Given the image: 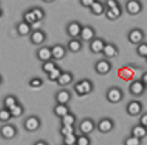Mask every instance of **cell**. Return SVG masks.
<instances>
[{
    "label": "cell",
    "mask_w": 147,
    "mask_h": 145,
    "mask_svg": "<svg viewBox=\"0 0 147 145\" xmlns=\"http://www.w3.org/2000/svg\"><path fill=\"white\" fill-rule=\"evenodd\" d=\"M74 91L78 96H86L93 91V82L91 80H82L74 85Z\"/></svg>",
    "instance_id": "cell-1"
},
{
    "label": "cell",
    "mask_w": 147,
    "mask_h": 145,
    "mask_svg": "<svg viewBox=\"0 0 147 145\" xmlns=\"http://www.w3.org/2000/svg\"><path fill=\"white\" fill-rule=\"evenodd\" d=\"M96 129L102 134H108L115 129V121L109 117H103L96 124Z\"/></svg>",
    "instance_id": "cell-2"
},
{
    "label": "cell",
    "mask_w": 147,
    "mask_h": 145,
    "mask_svg": "<svg viewBox=\"0 0 147 145\" xmlns=\"http://www.w3.org/2000/svg\"><path fill=\"white\" fill-rule=\"evenodd\" d=\"M23 125H24V129L28 131V133H34V131L39 130V127H40V125H42V121L38 116L30 115L29 117L25 119Z\"/></svg>",
    "instance_id": "cell-3"
},
{
    "label": "cell",
    "mask_w": 147,
    "mask_h": 145,
    "mask_svg": "<svg viewBox=\"0 0 147 145\" xmlns=\"http://www.w3.org/2000/svg\"><path fill=\"white\" fill-rule=\"evenodd\" d=\"M16 134H18V131H16V127L13 124L6 123V124H3L1 127H0V136L5 140L14 139L16 136Z\"/></svg>",
    "instance_id": "cell-4"
},
{
    "label": "cell",
    "mask_w": 147,
    "mask_h": 145,
    "mask_svg": "<svg viewBox=\"0 0 147 145\" xmlns=\"http://www.w3.org/2000/svg\"><path fill=\"white\" fill-rule=\"evenodd\" d=\"M106 99H107L108 102H111V103H118L119 101H122V99H123L122 90L118 88V87H111V88L107 90Z\"/></svg>",
    "instance_id": "cell-5"
},
{
    "label": "cell",
    "mask_w": 147,
    "mask_h": 145,
    "mask_svg": "<svg viewBox=\"0 0 147 145\" xmlns=\"http://www.w3.org/2000/svg\"><path fill=\"white\" fill-rule=\"evenodd\" d=\"M127 39H128V42L131 43V44L137 46V44H140V43L143 42V39H145V33H143L142 29L135 28V29H132V30L128 32Z\"/></svg>",
    "instance_id": "cell-6"
},
{
    "label": "cell",
    "mask_w": 147,
    "mask_h": 145,
    "mask_svg": "<svg viewBox=\"0 0 147 145\" xmlns=\"http://www.w3.org/2000/svg\"><path fill=\"white\" fill-rule=\"evenodd\" d=\"M96 129V123L92 119H83L78 125V130L81 134H86V135H89L92 134Z\"/></svg>",
    "instance_id": "cell-7"
},
{
    "label": "cell",
    "mask_w": 147,
    "mask_h": 145,
    "mask_svg": "<svg viewBox=\"0 0 147 145\" xmlns=\"http://www.w3.org/2000/svg\"><path fill=\"white\" fill-rule=\"evenodd\" d=\"M82 24L77 20H73V22L68 23L65 28V32L71 38H79V34H81V30H82Z\"/></svg>",
    "instance_id": "cell-8"
},
{
    "label": "cell",
    "mask_w": 147,
    "mask_h": 145,
    "mask_svg": "<svg viewBox=\"0 0 147 145\" xmlns=\"http://www.w3.org/2000/svg\"><path fill=\"white\" fill-rule=\"evenodd\" d=\"M94 69L98 75H107V73L111 72L112 69V63L108 59H99L96 62L94 65Z\"/></svg>",
    "instance_id": "cell-9"
},
{
    "label": "cell",
    "mask_w": 147,
    "mask_h": 145,
    "mask_svg": "<svg viewBox=\"0 0 147 145\" xmlns=\"http://www.w3.org/2000/svg\"><path fill=\"white\" fill-rule=\"evenodd\" d=\"M143 6L140 0H127L126 3V10L129 15H137L142 12Z\"/></svg>",
    "instance_id": "cell-10"
},
{
    "label": "cell",
    "mask_w": 147,
    "mask_h": 145,
    "mask_svg": "<svg viewBox=\"0 0 147 145\" xmlns=\"http://www.w3.org/2000/svg\"><path fill=\"white\" fill-rule=\"evenodd\" d=\"M96 38V30L91 25H83L81 34H79V39L82 42H91Z\"/></svg>",
    "instance_id": "cell-11"
},
{
    "label": "cell",
    "mask_w": 147,
    "mask_h": 145,
    "mask_svg": "<svg viewBox=\"0 0 147 145\" xmlns=\"http://www.w3.org/2000/svg\"><path fill=\"white\" fill-rule=\"evenodd\" d=\"M29 39H30L32 44H34V46H40V44H43V43L45 42L47 34H45L44 30H42V29L33 30V32L30 33V35H29Z\"/></svg>",
    "instance_id": "cell-12"
},
{
    "label": "cell",
    "mask_w": 147,
    "mask_h": 145,
    "mask_svg": "<svg viewBox=\"0 0 147 145\" xmlns=\"http://www.w3.org/2000/svg\"><path fill=\"white\" fill-rule=\"evenodd\" d=\"M51 52H52V59L54 61H61L67 56V48L62 44H54L51 47Z\"/></svg>",
    "instance_id": "cell-13"
},
{
    "label": "cell",
    "mask_w": 147,
    "mask_h": 145,
    "mask_svg": "<svg viewBox=\"0 0 147 145\" xmlns=\"http://www.w3.org/2000/svg\"><path fill=\"white\" fill-rule=\"evenodd\" d=\"M142 109H143V106L140 101H131L127 105L126 111L129 116H138V115H141Z\"/></svg>",
    "instance_id": "cell-14"
},
{
    "label": "cell",
    "mask_w": 147,
    "mask_h": 145,
    "mask_svg": "<svg viewBox=\"0 0 147 145\" xmlns=\"http://www.w3.org/2000/svg\"><path fill=\"white\" fill-rule=\"evenodd\" d=\"M102 54L105 56L106 59H112L118 56V48L115 43H106L105 48L102 50Z\"/></svg>",
    "instance_id": "cell-15"
},
{
    "label": "cell",
    "mask_w": 147,
    "mask_h": 145,
    "mask_svg": "<svg viewBox=\"0 0 147 145\" xmlns=\"http://www.w3.org/2000/svg\"><path fill=\"white\" fill-rule=\"evenodd\" d=\"M128 90H129V92H131V95H133V96H142L146 91V87L142 83V81L138 80V81H133L131 85H129Z\"/></svg>",
    "instance_id": "cell-16"
},
{
    "label": "cell",
    "mask_w": 147,
    "mask_h": 145,
    "mask_svg": "<svg viewBox=\"0 0 147 145\" xmlns=\"http://www.w3.org/2000/svg\"><path fill=\"white\" fill-rule=\"evenodd\" d=\"M105 44H106L105 39L97 38V37H96L94 39L89 42V50H91L93 54H98V53H102L103 48H105Z\"/></svg>",
    "instance_id": "cell-17"
},
{
    "label": "cell",
    "mask_w": 147,
    "mask_h": 145,
    "mask_svg": "<svg viewBox=\"0 0 147 145\" xmlns=\"http://www.w3.org/2000/svg\"><path fill=\"white\" fill-rule=\"evenodd\" d=\"M83 48V42L79 38H71L69 42L67 43V50H69L71 53H78L81 52Z\"/></svg>",
    "instance_id": "cell-18"
},
{
    "label": "cell",
    "mask_w": 147,
    "mask_h": 145,
    "mask_svg": "<svg viewBox=\"0 0 147 145\" xmlns=\"http://www.w3.org/2000/svg\"><path fill=\"white\" fill-rule=\"evenodd\" d=\"M72 100V93L68 90H61L55 93V101L57 103H63L68 105V102Z\"/></svg>",
    "instance_id": "cell-19"
},
{
    "label": "cell",
    "mask_w": 147,
    "mask_h": 145,
    "mask_svg": "<svg viewBox=\"0 0 147 145\" xmlns=\"http://www.w3.org/2000/svg\"><path fill=\"white\" fill-rule=\"evenodd\" d=\"M36 58H38L40 62H47V61H51L52 59V52L51 48L47 46L40 47L38 50H36Z\"/></svg>",
    "instance_id": "cell-20"
},
{
    "label": "cell",
    "mask_w": 147,
    "mask_h": 145,
    "mask_svg": "<svg viewBox=\"0 0 147 145\" xmlns=\"http://www.w3.org/2000/svg\"><path fill=\"white\" fill-rule=\"evenodd\" d=\"M16 29V33H18L20 37H26V35H30V33L33 32L32 30V25L28 24V23H25L24 20H22V22H19L18 24L15 27Z\"/></svg>",
    "instance_id": "cell-21"
},
{
    "label": "cell",
    "mask_w": 147,
    "mask_h": 145,
    "mask_svg": "<svg viewBox=\"0 0 147 145\" xmlns=\"http://www.w3.org/2000/svg\"><path fill=\"white\" fill-rule=\"evenodd\" d=\"M89 10H91V13L93 15H102V14H105V12H106L105 3L99 1V0H96V1L91 5Z\"/></svg>",
    "instance_id": "cell-22"
},
{
    "label": "cell",
    "mask_w": 147,
    "mask_h": 145,
    "mask_svg": "<svg viewBox=\"0 0 147 145\" xmlns=\"http://www.w3.org/2000/svg\"><path fill=\"white\" fill-rule=\"evenodd\" d=\"M105 15L108 20H116L122 15V8L121 6H116L113 9H106Z\"/></svg>",
    "instance_id": "cell-23"
},
{
    "label": "cell",
    "mask_w": 147,
    "mask_h": 145,
    "mask_svg": "<svg viewBox=\"0 0 147 145\" xmlns=\"http://www.w3.org/2000/svg\"><path fill=\"white\" fill-rule=\"evenodd\" d=\"M72 82H73V75L71 72H62V75L59 76L58 80H57V83L62 87L71 85Z\"/></svg>",
    "instance_id": "cell-24"
},
{
    "label": "cell",
    "mask_w": 147,
    "mask_h": 145,
    "mask_svg": "<svg viewBox=\"0 0 147 145\" xmlns=\"http://www.w3.org/2000/svg\"><path fill=\"white\" fill-rule=\"evenodd\" d=\"M68 112H71V110H69L68 105H63V103H57L54 106V109H53V114L57 116V117H63L64 115H67Z\"/></svg>",
    "instance_id": "cell-25"
},
{
    "label": "cell",
    "mask_w": 147,
    "mask_h": 145,
    "mask_svg": "<svg viewBox=\"0 0 147 145\" xmlns=\"http://www.w3.org/2000/svg\"><path fill=\"white\" fill-rule=\"evenodd\" d=\"M131 135L136 136V138H140V139H143V138L147 136V127L142 126L141 124H138V125L133 126L132 127V131H131Z\"/></svg>",
    "instance_id": "cell-26"
},
{
    "label": "cell",
    "mask_w": 147,
    "mask_h": 145,
    "mask_svg": "<svg viewBox=\"0 0 147 145\" xmlns=\"http://www.w3.org/2000/svg\"><path fill=\"white\" fill-rule=\"evenodd\" d=\"M18 102H19V101H18V99H16V96H14V95H8V96L4 97V100H3V106H4L5 109L10 110Z\"/></svg>",
    "instance_id": "cell-27"
},
{
    "label": "cell",
    "mask_w": 147,
    "mask_h": 145,
    "mask_svg": "<svg viewBox=\"0 0 147 145\" xmlns=\"http://www.w3.org/2000/svg\"><path fill=\"white\" fill-rule=\"evenodd\" d=\"M76 121H77V117H76L74 114H72V112H68L67 115L61 117V124L62 125H73L74 126Z\"/></svg>",
    "instance_id": "cell-28"
},
{
    "label": "cell",
    "mask_w": 147,
    "mask_h": 145,
    "mask_svg": "<svg viewBox=\"0 0 147 145\" xmlns=\"http://www.w3.org/2000/svg\"><path fill=\"white\" fill-rule=\"evenodd\" d=\"M10 119H13V116L10 114V110L5 109V107L0 109V123L6 124V123H9V121H10Z\"/></svg>",
    "instance_id": "cell-29"
},
{
    "label": "cell",
    "mask_w": 147,
    "mask_h": 145,
    "mask_svg": "<svg viewBox=\"0 0 147 145\" xmlns=\"http://www.w3.org/2000/svg\"><path fill=\"white\" fill-rule=\"evenodd\" d=\"M23 20H24L25 23H28V24H34L36 22V18L34 15V13L32 12V9H28L26 12H24V14H23Z\"/></svg>",
    "instance_id": "cell-30"
},
{
    "label": "cell",
    "mask_w": 147,
    "mask_h": 145,
    "mask_svg": "<svg viewBox=\"0 0 147 145\" xmlns=\"http://www.w3.org/2000/svg\"><path fill=\"white\" fill-rule=\"evenodd\" d=\"M62 72H63V71L61 69V67L57 66L54 69L51 71V72H49L48 75H47V76H48V80H49V81H52V82H57V80L59 78V76L62 75Z\"/></svg>",
    "instance_id": "cell-31"
},
{
    "label": "cell",
    "mask_w": 147,
    "mask_h": 145,
    "mask_svg": "<svg viewBox=\"0 0 147 145\" xmlns=\"http://www.w3.org/2000/svg\"><path fill=\"white\" fill-rule=\"evenodd\" d=\"M92 140L89 135H86V134H79L77 135V141H76V145H91Z\"/></svg>",
    "instance_id": "cell-32"
},
{
    "label": "cell",
    "mask_w": 147,
    "mask_h": 145,
    "mask_svg": "<svg viewBox=\"0 0 147 145\" xmlns=\"http://www.w3.org/2000/svg\"><path fill=\"white\" fill-rule=\"evenodd\" d=\"M57 67V63L54 62V59H51V61H47V62H43L42 63V71L45 72L48 75L51 71H53Z\"/></svg>",
    "instance_id": "cell-33"
},
{
    "label": "cell",
    "mask_w": 147,
    "mask_h": 145,
    "mask_svg": "<svg viewBox=\"0 0 147 145\" xmlns=\"http://www.w3.org/2000/svg\"><path fill=\"white\" fill-rule=\"evenodd\" d=\"M76 133V127L73 125H62L61 129H59V134L62 136H67V135H71V134Z\"/></svg>",
    "instance_id": "cell-34"
},
{
    "label": "cell",
    "mask_w": 147,
    "mask_h": 145,
    "mask_svg": "<svg viewBox=\"0 0 147 145\" xmlns=\"http://www.w3.org/2000/svg\"><path fill=\"white\" fill-rule=\"evenodd\" d=\"M10 114L13 117H20L23 114H24V107H23L22 103L18 102L13 109H10Z\"/></svg>",
    "instance_id": "cell-35"
},
{
    "label": "cell",
    "mask_w": 147,
    "mask_h": 145,
    "mask_svg": "<svg viewBox=\"0 0 147 145\" xmlns=\"http://www.w3.org/2000/svg\"><path fill=\"white\" fill-rule=\"evenodd\" d=\"M32 12L34 13V15H35V18L38 22H42V20L45 18V12L43 8H40V6H34V8H32Z\"/></svg>",
    "instance_id": "cell-36"
},
{
    "label": "cell",
    "mask_w": 147,
    "mask_h": 145,
    "mask_svg": "<svg viewBox=\"0 0 147 145\" xmlns=\"http://www.w3.org/2000/svg\"><path fill=\"white\" fill-rule=\"evenodd\" d=\"M136 52H137V54H138L140 57L146 58V56H147V43L142 42V43H140V44H137Z\"/></svg>",
    "instance_id": "cell-37"
},
{
    "label": "cell",
    "mask_w": 147,
    "mask_h": 145,
    "mask_svg": "<svg viewBox=\"0 0 147 145\" xmlns=\"http://www.w3.org/2000/svg\"><path fill=\"white\" fill-rule=\"evenodd\" d=\"M77 141V134H71V135L63 136V144L64 145H76Z\"/></svg>",
    "instance_id": "cell-38"
},
{
    "label": "cell",
    "mask_w": 147,
    "mask_h": 145,
    "mask_svg": "<svg viewBox=\"0 0 147 145\" xmlns=\"http://www.w3.org/2000/svg\"><path fill=\"white\" fill-rule=\"evenodd\" d=\"M141 143H142V140L140 138H136L133 135H129L125 140V145H141Z\"/></svg>",
    "instance_id": "cell-39"
},
{
    "label": "cell",
    "mask_w": 147,
    "mask_h": 145,
    "mask_svg": "<svg viewBox=\"0 0 147 145\" xmlns=\"http://www.w3.org/2000/svg\"><path fill=\"white\" fill-rule=\"evenodd\" d=\"M29 86L33 87V88H39V87L43 86V80L39 78V77H34V78L29 80Z\"/></svg>",
    "instance_id": "cell-40"
},
{
    "label": "cell",
    "mask_w": 147,
    "mask_h": 145,
    "mask_svg": "<svg viewBox=\"0 0 147 145\" xmlns=\"http://www.w3.org/2000/svg\"><path fill=\"white\" fill-rule=\"evenodd\" d=\"M105 6H106V9H113L116 6H119V3H118V0H106Z\"/></svg>",
    "instance_id": "cell-41"
},
{
    "label": "cell",
    "mask_w": 147,
    "mask_h": 145,
    "mask_svg": "<svg viewBox=\"0 0 147 145\" xmlns=\"http://www.w3.org/2000/svg\"><path fill=\"white\" fill-rule=\"evenodd\" d=\"M96 0H79V3H81L82 6H84V8H91V5L94 3Z\"/></svg>",
    "instance_id": "cell-42"
},
{
    "label": "cell",
    "mask_w": 147,
    "mask_h": 145,
    "mask_svg": "<svg viewBox=\"0 0 147 145\" xmlns=\"http://www.w3.org/2000/svg\"><path fill=\"white\" fill-rule=\"evenodd\" d=\"M140 124H141L142 126H145L147 127V112L145 114H142L141 116H140Z\"/></svg>",
    "instance_id": "cell-43"
},
{
    "label": "cell",
    "mask_w": 147,
    "mask_h": 145,
    "mask_svg": "<svg viewBox=\"0 0 147 145\" xmlns=\"http://www.w3.org/2000/svg\"><path fill=\"white\" fill-rule=\"evenodd\" d=\"M39 27H42V23L36 20V22L34 23V24H32V30H38V29H40V28H39Z\"/></svg>",
    "instance_id": "cell-44"
},
{
    "label": "cell",
    "mask_w": 147,
    "mask_h": 145,
    "mask_svg": "<svg viewBox=\"0 0 147 145\" xmlns=\"http://www.w3.org/2000/svg\"><path fill=\"white\" fill-rule=\"evenodd\" d=\"M141 81H142V83L145 85V87L147 88V72H145L142 75V77H141Z\"/></svg>",
    "instance_id": "cell-45"
},
{
    "label": "cell",
    "mask_w": 147,
    "mask_h": 145,
    "mask_svg": "<svg viewBox=\"0 0 147 145\" xmlns=\"http://www.w3.org/2000/svg\"><path fill=\"white\" fill-rule=\"evenodd\" d=\"M34 145H48V143H47L45 140H38L34 143Z\"/></svg>",
    "instance_id": "cell-46"
},
{
    "label": "cell",
    "mask_w": 147,
    "mask_h": 145,
    "mask_svg": "<svg viewBox=\"0 0 147 145\" xmlns=\"http://www.w3.org/2000/svg\"><path fill=\"white\" fill-rule=\"evenodd\" d=\"M43 1H45V3H53V1H55V0H43Z\"/></svg>",
    "instance_id": "cell-47"
},
{
    "label": "cell",
    "mask_w": 147,
    "mask_h": 145,
    "mask_svg": "<svg viewBox=\"0 0 147 145\" xmlns=\"http://www.w3.org/2000/svg\"><path fill=\"white\" fill-rule=\"evenodd\" d=\"M3 16V9H1V6H0V18Z\"/></svg>",
    "instance_id": "cell-48"
},
{
    "label": "cell",
    "mask_w": 147,
    "mask_h": 145,
    "mask_svg": "<svg viewBox=\"0 0 147 145\" xmlns=\"http://www.w3.org/2000/svg\"><path fill=\"white\" fill-rule=\"evenodd\" d=\"M1 83H3V77H1V75H0V86H1Z\"/></svg>",
    "instance_id": "cell-49"
},
{
    "label": "cell",
    "mask_w": 147,
    "mask_h": 145,
    "mask_svg": "<svg viewBox=\"0 0 147 145\" xmlns=\"http://www.w3.org/2000/svg\"><path fill=\"white\" fill-rule=\"evenodd\" d=\"M146 62H147V56H146Z\"/></svg>",
    "instance_id": "cell-50"
},
{
    "label": "cell",
    "mask_w": 147,
    "mask_h": 145,
    "mask_svg": "<svg viewBox=\"0 0 147 145\" xmlns=\"http://www.w3.org/2000/svg\"><path fill=\"white\" fill-rule=\"evenodd\" d=\"M61 145H64V144H61Z\"/></svg>",
    "instance_id": "cell-51"
}]
</instances>
